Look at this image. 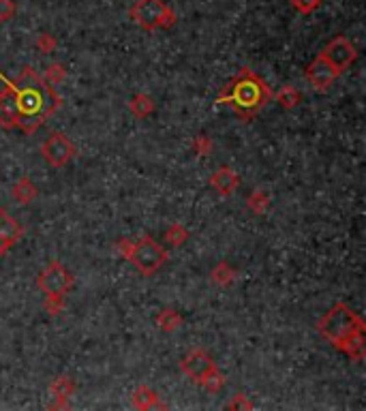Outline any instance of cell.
<instances>
[{
	"instance_id": "1",
	"label": "cell",
	"mask_w": 366,
	"mask_h": 411,
	"mask_svg": "<svg viewBox=\"0 0 366 411\" xmlns=\"http://www.w3.org/2000/svg\"><path fill=\"white\" fill-rule=\"evenodd\" d=\"M5 84L16 92V103H18V126L24 133H33L37 126L43 124V120L58 107L60 99L58 94L30 69L26 67L16 82H9L7 77Z\"/></svg>"
},
{
	"instance_id": "2",
	"label": "cell",
	"mask_w": 366,
	"mask_h": 411,
	"mask_svg": "<svg viewBox=\"0 0 366 411\" xmlns=\"http://www.w3.org/2000/svg\"><path fill=\"white\" fill-rule=\"evenodd\" d=\"M321 334L338 349L360 360L364 354V322L345 305H336L319 322Z\"/></svg>"
},
{
	"instance_id": "3",
	"label": "cell",
	"mask_w": 366,
	"mask_h": 411,
	"mask_svg": "<svg viewBox=\"0 0 366 411\" xmlns=\"http://www.w3.org/2000/svg\"><path fill=\"white\" fill-rule=\"evenodd\" d=\"M270 88L264 80H260L251 69H242L231 84H227L218 103H229L238 116L251 118L270 101Z\"/></svg>"
},
{
	"instance_id": "4",
	"label": "cell",
	"mask_w": 366,
	"mask_h": 411,
	"mask_svg": "<svg viewBox=\"0 0 366 411\" xmlns=\"http://www.w3.org/2000/svg\"><path fill=\"white\" fill-rule=\"evenodd\" d=\"M131 18L138 26L146 31L167 28L176 22L174 11L163 3V0H138L131 7Z\"/></svg>"
},
{
	"instance_id": "5",
	"label": "cell",
	"mask_w": 366,
	"mask_h": 411,
	"mask_svg": "<svg viewBox=\"0 0 366 411\" xmlns=\"http://www.w3.org/2000/svg\"><path fill=\"white\" fill-rule=\"evenodd\" d=\"M120 246H122V253L127 255V259H131L140 268V272L146 274V277L155 274L163 265V261H165V251L155 240H150V238H144L138 244H131L129 240L127 242L122 240Z\"/></svg>"
},
{
	"instance_id": "6",
	"label": "cell",
	"mask_w": 366,
	"mask_h": 411,
	"mask_svg": "<svg viewBox=\"0 0 366 411\" xmlns=\"http://www.w3.org/2000/svg\"><path fill=\"white\" fill-rule=\"evenodd\" d=\"M73 285L71 274L60 265V263H50L41 274H39V287L50 296V298H60L65 296Z\"/></svg>"
},
{
	"instance_id": "7",
	"label": "cell",
	"mask_w": 366,
	"mask_h": 411,
	"mask_svg": "<svg viewBox=\"0 0 366 411\" xmlns=\"http://www.w3.org/2000/svg\"><path fill=\"white\" fill-rule=\"evenodd\" d=\"M73 155H75V146L67 140L62 133H52L48 137V142L43 144V157L54 168L67 165L73 159Z\"/></svg>"
},
{
	"instance_id": "8",
	"label": "cell",
	"mask_w": 366,
	"mask_h": 411,
	"mask_svg": "<svg viewBox=\"0 0 366 411\" xmlns=\"http://www.w3.org/2000/svg\"><path fill=\"white\" fill-rule=\"evenodd\" d=\"M321 56L338 71V73H343L353 60H355V48L345 39V37H336L334 41H330L328 45H326V50L321 52Z\"/></svg>"
},
{
	"instance_id": "9",
	"label": "cell",
	"mask_w": 366,
	"mask_h": 411,
	"mask_svg": "<svg viewBox=\"0 0 366 411\" xmlns=\"http://www.w3.org/2000/svg\"><path fill=\"white\" fill-rule=\"evenodd\" d=\"M340 73L319 54L311 65H309V69H306V80H309V84L313 86V88H317V90H326V88H330L332 86V82L338 77Z\"/></svg>"
},
{
	"instance_id": "10",
	"label": "cell",
	"mask_w": 366,
	"mask_h": 411,
	"mask_svg": "<svg viewBox=\"0 0 366 411\" xmlns=\"http://www.w3.org/2000/svg\"><path fill=\"white\" fill-rule=\"evenodd\" d=\"M182 371H184L189 377H193L195 381L204 383V379H206L210 373H214L216 366H214V362H212V358H210L208 354H204V351H191V354L182 360Z\"/></svg>"
},
{
	"instance_id": "11",
	"label": "cell",
	"mask_w": 366,
	"mask_h": 411,
	"mask_svg": "<svg viewBox=\"0 0 366 411\" xmlns=\"http://www.w3.org/2000/svg\"><path fill=\"white\" fill-rule=\"evenodd\" d=\"M22 227L5 210H0V255H5L22 238Z\"/></svg>"
},
{
	"instance_id": "12",
	"label": "cell",
	"mask_w": 366,
	"mask_h": 411,
	"mask_svg": "<svg viewBox=\"0 0 366 411\" xmlns=\"http://www.w3.org/2000/svg\"><path fill=\"white\" fill-rule=\"evenodd\" d=\"M18 103L16 92L7 86L0 90V126L3 128H16L18 126Z\"/></svg>"
},
{
	"instance_id": "13",
	"label": "cell",
	"mask_w": 366,
	"mask_h": 411,
	"mask_svg": "<svg viewBox=\"0 0 366 411\" xmlns=\"http://www.w3.org/2000/svg\"><path fill=\"white\" fill-rule=\"evenodd\" d=\"M210 185L218 191V193H223V195H229V193H233L235 191V187H238V176L231 172V170H227V168H221L214 176H212V180H210Z\"/></svg>"
},
{
	"instance_id": "14",
	"label": "cell",
	"mask_w": 366,
	"mask_h": 411,
	"mask_svg": "<svg viewBox=\"0 0 366 411\" xmlns=\"http://www.w3.org/2000/svg\"><path fill=\"white\" fill-rule=\"evenodd\" d=\"M13 195H16V199L18 202H30L35 195H37V189L33 187V182L28 180V178H22L16 187H13Z\"/></svg>"
},
{
	"instance_id": "15",
	"label": "cell",
	"mask_w": 366,
	"mask_h": 411,
	"mask_svg": "<svg viewBox=\"0 0 366 411\" xmlns=\"http://www.w3.org/2000/svg\"><path fill=\"white\" fill-rule=\"evenodd\" d=\"M135 405L140 409H150V407H163V402H159L157 394L150 392L148 388H140L138 394H135Z\"/></svg>"
},
{
	"instance_id": "16",
	"label": "cell",
	"mask_w": 366,
	"mask_h": 411,
	"mask_svg": "<svg viewBox=\"0 0 366 411\" xmlns=\"http://www.w3.org/2000/svg\"><path fill=\"white\" fill-rule=\"evenodd\" d=\"M277 101H279V105L292 109L294 105L300 103V92H298L296 88H292V86H285V88L277 94Z\"/></svg>"
},
{
	"instance_id": "17",
	"label": "cell",
	"mask_w": 366,
	"mask_h": 411,
	"mask_svg": "<svg viewBox=\"0 0 366 411\" xmlns=\"http://www.w3.org/2000/svg\"><path fill=\"white\" fill-rule=\"evenodd\" d=\"M157 324L163 328V330H176L178 326H180V315L178 313H174V311H163L161 315H159V319H157Z\"/></svg>"
},
{
	"instance_id": "18",
	"label": "cell",
	"mask_w": 366,
	"mask_h": 411,
	"mask_svg": "<svg viewBox=\"0 0 366 411\" xmlns=\"http://www.w3.org/2000/svg\"><path fill=\"white\" fill-rule=\"evenodd\" d=\"M131 109H133L138 116H146V114L152 111V101H150L148 97L140 94V97H135V99L131 101Z\"/></svg>"
},
{
	"instance_id": "19",
	"label": "cell",
	"mask_w": 366,
	"mask_h": 411,
	"mask_svg": "<svg viewBox=\"0 0 366 411\" xmlns=\"http://www.w3.org/2000/svg\"><path fill=\"white\" fill-rule=\"evenodd\" d=\"M292 5H294V9H298L300 13L309 16V13H313V11L321 5V0H292Z\"/></svg>"
},
{
	"instance_id": "20",
	"label": "cell",
	"mask_w": 366,
	"mask_h": 411,
	"mask_svg": "<svg viewBox=\"0 0 366 411\" xmlns=\"http://www.w3.org/2000/svg\"><path fill=\"white\" fill-rule=\"evenodd\" d=\"M18 7L13 0H0V22H9L16 16Z\"/></svg>"
},
{
	"instance_id": "21",
	"label": "cell",
	"mask_w": 366,
	"mask_h": 411,
	"mask_svg": "<svg viewBox=\"0 0 366 411\" xmlns=\"http://www.w3.org/2000/svg\"><path fill=\"white\" fill-rule=\"evenodd\" d=\"M54 392H58V398H67L73 392V383L69 381V377H60L54 383Z\"/></svg>"
},
{
	"instance_id": "22",
	"label": "cell",
	"mask_w": 366,
	"mask_h": 411,
	"mask_svg": "<svg viewBox=\"0 0 366 411\" xmlns=\"http://www.w3.org/2000/svg\"><path fill=\"white\" fill-rule=\"evenodd\" d=\"M187 240V231L180 227V225H174L170 231H167V242L170 244H182Z\"/></svg>"
},
{
	"instance_id": "23",
	"label": "cell",
	"mask_w": 366,
	"mask_h": 411,
	"mask_svg": "<svg viewBox=\"0 0 366 411\" xmlns=\"http://www.w3.org/2000/svg\"><path fill=\"white\" fill-rule=\"evenodd\" d=\"M37 45H39L43 52H52V50L56 48V39H54L52 35H39V39H37Z\"/></svg>"
},
{
	"instance_id": "24",
	"label": "cell",
	"mask_w": 366,
	"mask_h": 411,
	"mask_svg": "<svg viewBox=\"0 0 366 411\" xmlns=\"http://www.w3.org/2000/svg\"><path fill=\"white\" fill-rule=\"evenodd\" d=\"M251 206H253L257 212H262V210H264V206H266V197H264V193H255V195L251 197Z\"/></svg>"
},
{
	"instance_id": "25",
	"label": "cell",
	"mask_w": 366,
	"mask_h": 411,
	"mask_svg": "<svg viewBox=\"0 0 366 411\" xmlns=\"http://www.w3.org/2000/svg\"><path fill=\"white\" fill-rule=\"evenodd\" d=\"M197 146H199V150L204 153L206 148H208V142H206V137H199V140H197Z\"/></svg>"
}]
</instances>
